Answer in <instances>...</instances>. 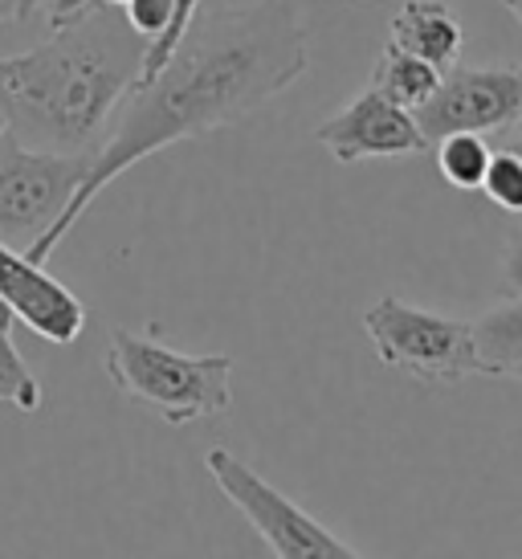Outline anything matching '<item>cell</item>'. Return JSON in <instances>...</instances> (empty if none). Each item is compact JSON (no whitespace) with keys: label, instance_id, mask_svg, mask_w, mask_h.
I'll return each instance as SVG.
<instances>
[{"label":"cell","instance_id":"cell-1","mask_svg":"<svg viewBox=\"0 0 522 559\" xmlns=\"http://www.w3.org/2000/svg\"><path fill=\"white\" fill-rule=\"evenodd\" d=\"M307 21L290 0H253L209 16H192L180 46L152 79L127 91L107 140L66 204L62 221L37 237L25 258L46 262L62 246L103 188L180 140H200L261 110L307 74Z\"/></svg>","mask_w":522,"mask_h":559},{"label":"cell","instance_id":"cell-2","mask_svg":"<svg viewBox=\"0 0 522 559\" xmlns=\"http://www.w3.org/2000/svg\"><path fill=\"white\" fill-rule=\"evenodd\" d=\"M147 37L123 9L98 0L41 46L0 58V110L9 135L46 152H94L139 82Z\"/></svg>","mask_w":522,"mask_h":559},{"label":"cell","instance_id":"cell-3","mask_svg":"<svg viewBox=\"0 0 522 559\" xmlns=\"http://www.w3.org/2000/svg\"><path fill=\"white\" fill-rule=\"evenodd\" d=\"M107 376L127 401L185 429L221 417L233 404V356H188L159 340V331H110Z\"/></svg>","mask_w":522,"mask_h":559},{"label":"cell","instance_id":"cell-4","mask_svg":"<svg viewBox=\"0 0 522 559\" xmlns=\"http://www.w3.org/2000/svg\"><path fill=\"white\" fill-rule=\"evenodd\" d=\"M364 331L380 364L416 384L453 389L470 376H486L470 319L425 311L396 295H384L364 311Z\"/></svg>","mask_w":522,"mask_h":559},{"label":"cell","instance_id":"cell-5","mask_svg":"<svg viewBox=\"0 0 522 559\" xmlns=\"http://www.w3.org/2000/svg\"><path fill=\"white\" fill-rule=\"evenodd\" d=\"M204 469L216 481V490L229 498L246 523L261 535V544L282 559H359V547L343 544L335 531H327L310 511L286 498L274 481H265L246 457H237L225 445L204 453Z\"/></svg>","mask_w":522,"mask_h":559},{"label":"cell","instance_id":"cell-6","mask_svg":"<svg viewBox=\"0 0 522 559\" xmlns=\"http://www.w3.org/2000/svg\"><path fill=\"white\" fill-rule=\"evenodd\" d=\"M94 152H46L4 135L0 140V241H25L62 221L66 204L74 201Z\"/></svg>","mask_w":522,"mask_h":559},{"label":"cell","instance_id":"cell-7","mask_svg":"<svg viewBox=\"0 0 522 559\" xmlns=\"http://www.w3.org/2000/svg\"><path fill=\"white\" fill-rule=\"evenodd\" d=\"M425 140L449 131H510L522 123V62L494 66H449L441 86L416 110Z\"/></svg>","mask_w":522,"mask_h":559},{"label":"cell","instance_id":"cell-8","mask_svg":"<svg viewBox=\"0 0 522 559\" xmlns=\"http://www.w3.org/2000/svg\"><path fill=\"white\" fill-rule=\"evenodd\" d=\"M315 140L323 143L335 164H364V159H404L420 156L429 140L413 110L396 107L392 98L368 86L319 123Z\"/></svg>","mask_w":522,"mask_h":559},{"label":"cell","instance_id":"cell-9","mask_svg":"<svg viewBox=\"0 0 522 559\" xmlns=\"http://www.w3.org/2000/svg\"><path fill=\"white\" fill-rule=\"evenodd\" d=\"M0 302L13 311L16 323H25L37 340H49L58 347L86 331V307L82 298L49 274L41 262L25 258V249L0 241Z\"/></svg>","mask_w":522,"mask_h":559},{"label":"cell","instance_id":"cell-10","mask_svg":"<svg viewBox=\"0 0 522 559\" xmlns=\"http://www.w3.org/2000/svg\"><path fill=\"white\" fill-rule=\"evenodd\" d=\"M388 41L404 53H416L429 66L446 74L449 66L461 62L465 49V25L461 16L449 9L446 0H408L400 4L392 25H388Z\"/></svg>","mask_w":522,"mask_h":559},{"label":"cell","instance_id":"cell-11","mask_svg":"<svg viewBox=\"0 0 522 559\" xmlns=\"http://www.w3.org/2000/svg\"><path fill=\"white\" fill-rule=\"evenodd\" d=\"M371 86L384 94V98H392L396 107L413 110L416 115V110L425 107L432 94H437V86H441V70L429 66L425 58L404 53V49H396L392 41H388V46L376 53V66H371Z\"/></svg>","mask_w":522,"mask_h":559},{"label":"cell","instance_id":"cell-12","mask_svg":"<svg viewBox=\"0 0 522 559\" xmlns=\"http://www.w3.org/2000/svg\"><path fill=\"white\" fill-rule=\"evenodd\" d=\"M474 335L486 376H510L522 368V295L474 319Z\"/></svg>","mask_w":522,"mask_h":559},{"label":"cell","instance_id":"cell-13","mask_svg":"<svg viewBox=\"0 0 522 559\" xmlns=\"http://www.w3.org/2000/svg\"><path fill=\"white\" fill-rule=\"evenodd\" d=\"M437 147V171L449 188L458 192H477L482 188V176H486V164H490V143L482 131H449L441 140H432Z\"/></svg>","mask_w":522,"mask_h":559},{"label":"cell","instance_id":"cell-14","mask_svg":"<svg viewBox=\"0 0 522 559\" xmlns=\"http://www.w3.org/2000/svg\"><path fill=\"white\" fill-rule=\"evenodd\" d=\"M13 323V311L0 302V404H13L21 413H37L46 404V392H41V380L29 372V364L16 352Z\"/></svg>","mask_w":522,"mask_h":559},{"label":"cell","instance_id":"cell-15","mask_svg":"<svg viewBox=\"0 0 522 559\" xmlns=\"http://www.w3.org/2000/svg\"><path fill=\"white\" fill-rule=\"evenodd\" d=\"M482 197L507 213H522V156L519 152H494L490 164H486V176H482Z\"/></svg>","mask_w":522,"mask_h":559},{"label":"cell","instance_id":"cell-16","mask_svg":"<svg viewBox=\"0 0 522 559\" xmlns=\"http://www.w3.org/2000/svg\"><path fill=\"white\" fill-rule=\"evenodd\" d=\"M123 16L131 29L147 37V46H155L168 37L171 21H176V0H127Z\"/></svg>","mask_w":522,"mask_h":559},{"label":"cell","instance_id":"cell-17","mask_svg":"<svg viewBox=\"0 0 522 559\" xmlns=\"http://www.w3.org/2000/svg\"><path fill=\"white\" fill-rule=\"evenodd\" d=\"M200 4L204 0H176V21H171V29L164 41H155V46H147V53H143V70H139V82L143 79H152L159 66L171 58V49L180 46V37L188 33V25H192V16L200 13Z\"/></svg>","mask_w":522,"mask_h":559},{"label":"cell","instance_id":"cell-18","mask_svg":"<svg viewBox=\"0 0 522 559\" xmlns=\"http://www.w3.org/2000/svg\"><path fill=\"white\" fill-rule=\"evenodd\" d=\"M98 0H41L37 9L46 13V25L49 29H58V25H66V21H74V16H82L86 9H94Z\"/></svg>","mask_w":522,"mask_h":559},{"label":"cell","instance_id":"cell-19","mask_svg":"<svg viewBox=\"0 0 522 559\" xmlns=\"http://www.w3.org/2000/svg\"><path fill=\"white\" fill-rule=\"evenodd\" d=\"M502 278H507V290L522 295V229L507 237V253H502Z\"/></svg>","mask_w":522,"mask_h":559},{"label":"cell","instance_id":"cell-20","mask_svg":"<svg viewBox=\"0 0 522 559\" xmlns=\"http://www.w3.org/2000/svg\"><path fill=\"white\" fill-rule=\"evenodd\" d=\"M16 9H21V0H0V21H13Z\"/></svg>","mask_w":522,"mask_h":559},{"label":"cell","instance_id":"cell-21","mask_svg":"<svg viewBox=\"0 0 522 559\" xmlns=\"http://www.w3.org/2000/svg\"><path fill=\"white\" fill-rule=\"evenodd\" d=\"M37 4H41V0H21V9H16V16H21V21H29V16L37 13Z\"/></svg>","mask_w":522,"mask_h":559},{"label":"cell","instance_id":"cell-22","mask_svg":"<svg viewBox=\"0 0 522 559\" xmlns=\"http://www.w3.org/2000/svg\"><path fill=\"white\" fill-rule=\"evenodd\" d=\"M502 4H507L510 13H514V21L522 25V0H502Z\"/></svg>","mask_w":522,"mask_h":559},{"label":"cell","instance_id":"cell-23","mask_svg":"<svg viewBox=\"0 0 522 559\" xmlns=\"http://www.w3.org/2000/svg\"><path fill=\"white\" fill-rule=\"evenodd\" d=\"M507 147H510V152H519V156H522V123H519V135H510Z\"/></svg>","mask_w":522,"mask_h":559},{"label":"cell","instance_id":"cell-24","mask_svg":"<svg viewBox=\"0 0 522 559\" xmlns=\"http://www.w3.org/2000/svg\"><path fill=\"white\" fill-rule=\"evenodd\" d=\"M9 135V119H4V110H0V140Z\"/></svg>","mask_w":522,"mask_h":559},{"label":"cell","instance_id":"cell-25","mask_svg":"<svg viewBox=\"0 0 522 559\" xmlns=\"http://www.w3.org/2000/svg\"><path fill=\"white\" fill-rule=\"evenodd\" d=\"M107 4H115V9H123V4H127V0H107Z\"/></svg>","mask_w":522,"mask_h":559},{"label":"cell","instance_id":"cell-26","mask_svg":"<svg viewBox=\"0 0 522 559\" xmlns=\"http://www.w3.org/2000/svg\"><path fill=\"white\" fill-rule=\"evenodd\" d=\"M510 376H522V368H514V372H510Z\"/></svg>","mask_w":522,"mask_h":559}]
</instances>
